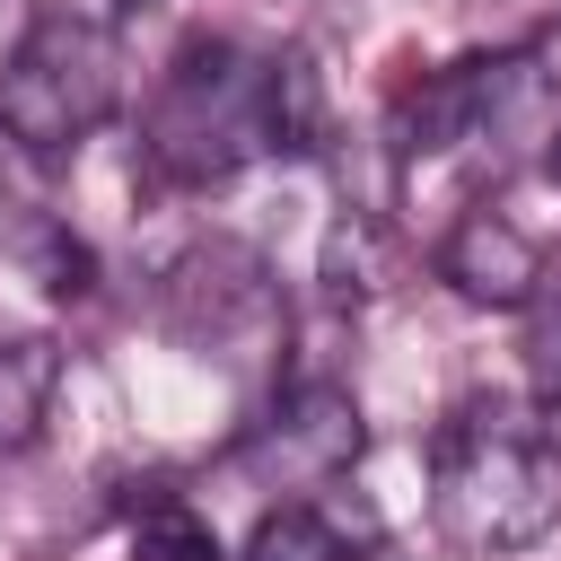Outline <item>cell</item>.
<instances>
[{
	"label": "cell",
	"instance_id": "6da1fadb",
	"mask_svg": "<svg viewBox=\"0 0 561 561\" xmlns=\"http://www.w3.org/2000/svg\"><path fill=\"white\" fill-rule=\"evenodd\" d=\"M430 526L456 552H526L561 526V447L526 394H465L430 430Z\"/></svg>",
	"mask_w": 561,
	"mask_h": 561
},
{
	"label": "cell",
	"instance_id": "30bf717a",
	"mask_svg": "<svg viewBox=\"0 0 561 561\" xmlns=\"http://www.w3.org/2000/svg\"><path fill=\"white\" fill-rule=\"evenodd\" d=\"M535 421H543V438L561 447V324L535 333Z\"/></svg>",
	"mask_w": 561,
	"mask_h": 561
},
{
	"label": "cell",
	"instance_id": "8fae6325",
	"mask_svg": "<svg viewBox=\"0 0 561 561\" xmlns=\"http://www.w3.org/2000/svg\"><path fill=\"white\" fill-rule=\"evenodd\" d=\"M543 175H552V184H561V131H552V149H543Z\"/></svg>",
	"mask_w": 561,
	"mask_h": 561
},
{
	"label": "cell",
	"instance_id": "277c9868",
	"mask_svg": "<svg viewBox=\"0 0 561 561\" xmlns=\"http://www.w3.org/2000/svg\"><path fill=\"white\" fill-rule=\"evenodd\" d=\"M167 324L193 351H237V342L272 333V272L245 245H193L167 272Z\"/></svg>",
	"mask_w": 561,
	"mask_h": 561
},
{
	"label": "cell",
	"instance_id": "52a82bcc",
	"mask_svg": "<svg viewBox=\"0 0 561 561\" xmlns=\"http://www.w3.org/2000/svg\"><path fill=\"white\" fill-rule=\"evenodd\" d=\"M53 394H61V351L44 333L0 342V456H18L53 421Z\"/></svg>",
	"mask_w": 561,
	"mask_h": 561
},
{
	"label": "cell",
	"instance_id": "7a4b0ae2",
	"mask_svg": "<svg viewBox=\"0 0 561 561\" xmlns=\"http://www.w3.org/2000/svg\"><path fill=\"white\" fill-rule=\"evenodd\" d=\"M140 149L167 184H228L280 149V61L237 35H193L140 114Z\"/></svg>",
	"mask_w": 561,
	"mask_h": 561
},
{
	"label": "cell",
	"instance_id": "8992f818",
	"mask_svg": "<svg viewBox=\"0 0 561 561\" xmlns=\"http://www.w3.org/2000/svg\"><path fill=\"white\" fill-rule=\"evenodd\" d=\"M438 280L473 307H526L535 280H543V245L508 219V210H465L447 237H438Z\"/></svg>",
	"mask_w": 561,
	"mask_h": 561
},
{
	"label": "cell",
	"instance_id": "9c48e42d",
	"mask_svg": "<svg viewBox=\"0 0 561 561\" xmlns=\"http://www.w3.org/2000/svg\"><path fill=\"white\" fill-rule=\"evenodd\" d=\"M131 561H228L210 517H193L184 500H158L140 526H131Z\"/></svg>",
	"mask_w": 561,
	"mask_h": 561
},
{
	"label": "cell",
	"instance_id": "5b68a950",
	"mask_svg": "<svg viewBox=\"0 0 561 561\" xmlns=\"http://www.w3.org/2000/svg\"><path fill=\"white\" fill-rule=\"evenodd\" d=\"M351 456H359V403L333 386V377H307V386H289L280 403H272V421L245 438V465L254 473H272V482H333V473H351Z\"/></svg>",
	"mask_w": 561,
	"mask_h": 561
},
{
	"label": "cell",
	"instance_id": "ba28073f",
	"mask_svg": "<svg viewBox=\"0 0 561 561\" xmlns=\"http://www.w3.org/2000/svg\"><path fill=\"white\" fill-rule=\"evenodd\" d=\"M245 561H351V543H342V526H333L324 508L289 500V508H272V517L254 526Z\"/></svg>",
	"mask_w": 561,
	"mask_h": 561
},
{
	"label": "cell",
	"instance_id": "3957f363",
	"mask_svg": "<svg viewBox=\"0 0 561 561\" xmlns=\"http://www.w3.org/2000/svg\"><path fill=\"white\" fill-rule=\"evenodd\" d=\"M114 70H123L114 26L44 0L0 53V140H18L35 167H61L114 114Z\"/></svg>",
	"mask_w": 561,
	"mask_h": 561
}]
</instances>
